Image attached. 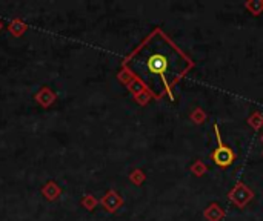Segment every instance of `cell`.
<instances>
[{
  "label": "cell",
  "mask_w": 263,
  "mask_h": 221,
  "mask_svg": "<svg viewBox=\"0 0 263 221\" xmlns=\"http://www.w3.org/2000/svg\"><path fill=\"white\" fill-rule=\"evenodd\" d=\"M131 180H133L137 186H140V185L146 180V177H145V174H143L142 171H139V169H137V171H134V172H133Z\"/></svg>",
  "instance_id": "cell-9"
},
{
  "label": "cell",
  "mask_w": 263,
  "mask_h": 221,
  "mask_svg": "<svg viewBox=\"0 0 263 221\" xmlns=\"http://www.w3.org/2000/svg\"><path fill=\"white\" fill-rule=\"evenodd\" d=\"M260 140H262V143H263V134H262V137H260Z\"/></svg>",
  "instance_id": "cell-10"
},
{
  "label": "cell",
  "mask_w": 263,
  "mask_h": 221,
  "mask_svg": "<svg viewBox=\"0 0 263 221\" xmlns=\"http://www.w3.org/2000/svg\"><path fill=\"white\" fill-rule=\"evenodd\" d=\"M123 66L154 100L163 97L174 100V88L194 69L196 63L162 28H156L131 52Z\"/></svg>",
  "instance_id": "cell-1"
},
{
  "label": "cell",
  "mask_w": 263,
  "mask_h": 221,
  "mask_svg": "<svg viewBox=\"0 0 263 221\" xmlns=\"http://www.w3.org/2000/svg\"><path fill=\"white\" fill-rule=\"evenodd\" d=\"M245 8L253 15H260V14H263V0H247Z\"/></svg>",
  "instance_id": "cell-6"
},
{
  "label": "cell",
  "mask_w": 263,
  "mask_h": 221,
  "mask_svg": "<svg viewBox=\"0 0 263 221\" xmlns=\"http://www.w3.org/2000/svg\"><path fill=\"white\" fill-rule=\"evenodd\" d=\"M228 198L231 200V203H234L239 209H243L248 203L253 202L254 198V192L242 182L236 183L234 188L228 192Z\"/></svg>",
  "instance_id": "cell-3"
},
{
  "label": "cell",
  "mask_w": 263,
  "mask_h": 221,
  "mask_svg": "<svg viewBox=\"0 0 263 221\" xmlns=\"http://www.w3.org/2000/svg\"><path fill=\"white\" fill-rule=\"evenodd\" d=\"M213 129H214L216 140H217V148L211 152V160H213L217 166H220V168H230V166L234 163L236 155H234L233 149H231L228 145L223 143L222 135H220V129H219V125H217V123H214Z\"/></svg>",
  "instance_id": "cell-2"
},
{
  "label": "cell",
  "mask_w": 263,
  "mask_h": 221,
  "mask_svg": "<svg viewBox=\"0 0 263 221\" xmlns=\"http://www.w3.org/2000/svg\"><path fill=\"white\" fill-rule=\"evenodd\" d=\"M225 209L219 203H211L203 211V217L208 221H220L225 218Z\"/></svg>",
  "instance_id": "cell-4"
},
{
  "label": "cell",
  "mask_w": 263,
  "mask_h": 221,
  "mask_svg": "<svg viewBox=\"0 0 263 221\" xmlns=\"http://www.w3.org/2000/svg\"><path fill=\"white\" fill-rule=\"evenodd\" d=\"M190 118H191V122H193L194 125H202V123L206 122L208 115H206V112H205L202 108H196V109L190 114Z\"/></svg>",
  "instance_id": "cell-7"
},
{
  "label": "cell",
  "mask_w": 263,
  "mask_h": 221,
  "mask_svg": "<svg viewBox=\"0 0 263 221\" xmlns=\"http://www.w3.org/2000/svg\"><path fill=\"white\" fill-rule=\"evenodd\" d=\"M190 171H191L196 177H203V175L208 172V168H206V165H205L202 160H194V163L190 166Z\"/></svg>",
  "instance_id": "cell-8"
},
{
  "label": "cell",
  "mask_w": 263,
  "mask_h": 221,
  "mask_svg": "<svg viewBox=\"0 0 263 221\" xmlns=\"http://www.w3.org/2000/svg\"><path fill=\"white\" fill-rule=\"evenodd\" d=\"M248 125L254 129V131H260L263 128V114L260 111H256L253 112L250 117H248Z\"/></svg>",
  "instance_id": "cell-5"
}]
</instances>
